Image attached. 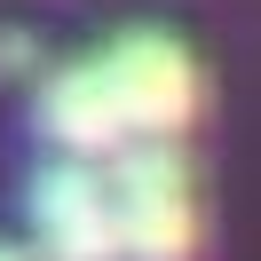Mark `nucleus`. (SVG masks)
I'll return each instance as SVG.
<instances>
[{"instance_id":"f257e3e1","label":"nucleus","mask_w":261,"mask_h":261,"mask_svg":"<svg viewBox=\"0 0 261 261\" xmlns=\"http://www.w3.org/2000/svg\"><path fill=\"white\" fill-rule=\"evenodd\" d=\"M111 222L127 261H198V182L174 143H127L111 150Z\"/></svg>"},{"instance_id":"f03ea898","label":"nucleus","mask_w":261,"mask_h":261,"mask_svg":"<svg viewBox=\"0 0 261 261\" xmlns=\"http://www.w3.org/2000/svg\"><path fill=\"white\" fill-rule=\"evenodd\" d=\"M95 64H103V87H111V111L127 127V143H174L206 103V71L174 32H150V24L119 32Z\"/></svg>"},{"instance_id":"7ed1b4c3","label":"nucleus","mask_w":261,"mask_h":261,"mask_svg":"<svg viewBox=\"0 0 261 261\" xmlns=\"http://www.w3.org/2000/svg\"><path fill=\"white\" fill-rule=\"evenodd\" d=\"M32 229H40V261H119V222H111L103 166L56 159L32 182Z\"/></svg>"},{"instance_id":"20e7f679","label":"nucleus","mask_w":261,"mask_h":261,"mask_svg":"<svg viewBox=\"0 0 261 261\" xmlns=\"http://www.w3.org/2000/svg\"><path fill=\"white\" fill-rule=\"evenodd\" d=\"M32 111H40V135H48L64 159H111V150H127V127H119V111H111V87H103L95 56L48 64Z\"/></svg>"},{"instance_id":"39448f33","label":"nucleus","mask_w":261,"mask_h":261,"mask_svg":"<svg viewBox=\"0 0 261 261\" xmlns=\"http://www.w3.org/2000/svg\"><path fill=\"white\" fill-rule=\"evenodd\" d=\"M0 261H40V253H24V245H0Z\"/></svg>"}]
</instances>
